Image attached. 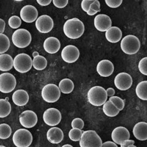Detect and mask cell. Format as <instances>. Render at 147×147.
<instances>
[{
  "label": "cell",
  "mask_w": 147,
  "mask_h": 147,
  "mask_svg": "<svg viewBox=\"0 0 147 147\" xmlns=\"http://www.w3.org/2000/svg\"><path fill=\"white\" fill-rule=\"evenodd\" d=\"M102 143L100 136L93 130L84 131L79 141L80 147H101Z\"/></svg>",
  "instance_id": "obj_4"
},
{
  "label": "cell",
  "mask_w": 147,
  "mask_h": 147,
  "mask_svg": "<svg viewBox=\"0 0 147 147\" xmlns=\"http://www.w3.org/2000/svg\"><path fill=\"white\" fill-rule=\"evenodd\" d=\"M61 91L58 86L53 84H49L43 87L41 96L43 100L47 103H55L61 96Z\"/></svg>",
  "instance_id": "obj_8"
},
{
  "label": "cell",
  "mask_w": 147,
  "mask_h": 147,
  "mask_svg": "<svg viewBox=\"0 0 147 147\" xmlns=\"http://www.w3.org/2000/svg\"><path fill=\"white\" fill-rule=\"evenodd\" d=\"M106 92L108 96H109L110 97L113 96L115 94V90L113 88H108L106 90Z\"/></svg>",
  "instance_id": "obj_45"
},
{
  "label": "cell",
  "mask_w": 147,
  "mask_h": 147,
  "mask_svg": "<svg viewBox=\"0 0 147 147\" xmlns=\"http://www.w3.org/2000/svg\"><path fill=\"white\" fill-rule=\"evenodd\" d=\"M97 72L102 77H108L114 71V65L108 59H103L98 62L96 66Z\"/></svg>",
  "instance_id": "obj_18"
},
{
  "label": "cell",
  "mask_w": 147,
  "mask_h": 147,
  "mask_svg": "<svg viewBox=\"0 0 147 147\" xmlns=\"http://www.w3.org/2000/svg\"><path fill=\"white\" fill-rule=\"evenodd\" d=\"M74 83L70 79L65 78L62 79L59 83L58 88L61 92L65 94H68L72 93L74 90Z\"/></svg>",
  "instance_id": "obj_26"
},
{
  "label": "cell",
  "mask_w": 147,
  "mask_h": 147,
  "mask_svg": "<svg viewBox=\"0 0 147 147\" xmlns=\"http://www.w3.org/2000/svg\"><path fill=\"white\" fill-rule=\"evenodd\" d=\"M9 26L13 29H17L22 25V20L17 16H12L8 20Z\"/></svg>",
  "instance_id": "obj_33"
},
{
  "label": "cell",
  "mask_w": 147,
  "mask_h": 147,
  "mask_svg": "<svg viewBox=\"0 0 147 147\" xmlns=\"http://www.w3.org/2000/svg\"><path fill=\"white\" fill-rule=\"evenodd\" d=\"M13 58L10 55H0V71L7 72L11 70L13 67Z\"/></svg>",
  "instance_id": "obj_24"
},
{
  "label": "cell",
  "mask_w": 147,
  "mask_h": 147,
  "mask_svg": "<svg viewBox=\"0 0 147 147\" xmlns=\"http://www.w3.org/2000/svg\"><path fill=\"white\" fill-rule=\"evenodd\" d=\"M94 26L100 32H106L112 26V21L110 17L105 14L97 15L94 18Z\"/></svg>",
  "instance_id": "obj_17"
},
{
  "label": "cell",
  "mask_w": 147,
  "mask_h": 147,
  "mask_svg": "<svg viewBox=\"0 0 147 147\" xmlns=\"http://www.w3.org/2000/svg\"><path fill=\"white\" fill-rule=\"evenodd\" d=\"M80 56V51L77 47L68 45L65 47L62 51L61 56L63 60L67 63L76 62Z\"/></svg>",
  "instance_id": "obj_14"
},
{
  "label": "cell",
  "mask_w": 147,
  "mask_h": 147,
  "mask_svg": "<svg viewBox=\"0 0 147 147\" xmlns=\"http://www.w3.org/2000/svg\"><path fill=\"white\" fill-rule=\"evenodd\" d=\"M43 48L47 53L54 54L60 49L61 43L59 40L55 37H49L44 41Z\"/></svg>",
  "instance_id": "obj_19"
},
{
  "label": "cell",
  "mask_w": 147,
  "mask_h": 147,
  "mask_svg": "<svg viewBox=\"0 0 147 147\" xmlns=\"http://www.w3.org/2000/svg\"><path fill=\"white\" fill-rule=\"evenodd\" d=\"M101 147H118L116 144L112 141H107L102 143Z\"/></svg>",
  "instance_id": "obj_43"
},
{
  "label": "cell",
  "mask_w": 147,
  "mask_h": 147,
  "mask_svg": "<svg viewBox=\"0 0 147 147\" xmlns=\"http://www.w3.org/2000/svg\"><path fill=\"white\" fill-rule=\"evenodd\" d=\"M103 111L105 115L109 117H116L120 112L116 107L110 100L106 101V102L103 105Z\"/></svg>",
  "instance_id": "obj_25"
},
{
  "label": "cell",
  "mask_w": 147,
  "mask_h": 147,
  "mask_svg": "<svg viewBox=\"0 0 147 147\" xmlns=\"http://www.w3.org/2000/svg\"><path fill=\"white\" fill-rule=\"evenodd\" d=\"M12 41L17 48H25L28 46L32 41L31 33L26 29H18L13 32L12 35Z\"/></svg>",
  "instance_id": "obj_5"
},
{
  "label": "cell",
  "mask_w": 147,
  "mask_h": 147,
  "mask_svg": "<svg viewBox=\"0 0 147 147\" xmlns=\"http://www.w3.org/2000/svg\"><path fill=\"white\" fill-rule=\"evenodd\" d=\"M5 100H6V101H8V100H9V98H8V97H6V98H5Z\"/></svg>",
  "instance_id": "obj_50"
},
{
  "label": "cell",
  "mask_w": 147,
  "mask_h": 147,
  "mask_svg": "<svg viewBox=\"0 0 147 147\" xmlns=\"http://www.w3.org/2000/svg\"><path fill=\"white\" fill-rule=\"evenodd\" d=\"M130 133L126 128L119 126L115 128L111 133V139L114 143L120 145L124 141L129 139Z\"/></svg>",
  "instance_id": "obj_16"
},
{
  "label": "cell",
  "mask_w": 147,
  "mask_h": 147,
  "mask_svg": "<svg viewBox=\"0 0 147 147\" xmlns=\"http://www.w3.org/2000/svg\"><path fill=\"white\" fill-rule=\"evenodd\" d=\"M133 134L136 139L139 141L147 140V123L141 121L136 124L133 129Z\"/></svg>",
  "instance_id": "obj_22"
},
{
  "label": "cell",
  "mask_w": 147,
  "mask_h": 147,
  "mask_svg": "<svg viewBox=\"0 0 147 147\" xmlns=\"http://www.w3.org/2000/svg\"><path fill=\"white\" fill-rule=\"evenodd\" d=\"M53 4L56 8H65L68 4V0H53Z\"/></svg>",
  "instance_id": "obj_38"
},
{
  "label": "cell",
  "mask_w": 147,
  "mask_h": 147,
  "mask_svg": "<svg viewBox=\"0 0 147 147\" xmlns=\"http://www.w3.org/2000/svg\"><path fill=\"white\" fill-rule=\"evenodd\" d=\"M20 19L26 23L34 22L38 18V11L35 7L27 5L22 8L20 12Z\"/></svg>",
  "instance_id": "obj_15"
},
{
  "label": "cell",
  "mask_w": 147,
  "mask_h": 147,
  "mask_svg": "<svg viewBox=\"0 0 147 147\" xmlns=\"http://www.w3.org/2000/svg\"><path fill=\"white\" fill-rule=\"evenodd\" d=\"M47 139L52 144H58L64 139V133L61 128L53 127L50 128L47 133Z\"/></svg>",
  "instance_id": "obj_20"
},
{
  "label": "cell",
  "mask_w": 147,
  "mask_h": 147,
  "mask_svg": "<svg viewBox=\"0 0 147 147\" xmlns=\"http://www.w3.org/2000/svg\"><path fill=\"white\" fill-rule=\"evenodd\" d=\"M94 2V0H83L81 3V8L84 11L87 12L89 9L90 4Z\"/></svg>",
  "instance_id": "obj_39"
},
{
  "label": "cell",
  "mask_w": 147,
  "mask_h": 147,
  "mask_svg": "<svg viewBox=\"0 0 147 147\" xmlns=\"http://www.w3.org/2000/svg\"><path fill=\"white\" fill-rule=\"evenodd\" d=\"M141 43L139 39L135 35L125 36L120 43V47L122 51L125 54L129 55L136 54L139 51Z\"/></svg>",
  "instance_id": "obj_3"
},
{
  "label": "cell",
  "mask_w": 147,
  "mask_h": 147,
  "mask_svg": "<svg viewBox=\"0 0 147 147\" xmlns=\"http://www.w3.org/2000/svg\"><path fill=\"white\" fill-rule=\"evenodd\" d=\"M48 62L46 58L41 55H38L33 57L32 60V66L38 71H42L46 68Z\"/></svg>",
  "instance_id": "obj_27"
},
{
  "label": "cell",
  "mask_w": 147,
  "mask_h": 147,
  "mask_svg": "<svg viewBox=\"0 0 147 147\" xmlns=\"http://www.w3.org/2000/svg\"><path fill=\"white\" fill-rule=\"evenodd\" d=\"M16 84V79L13 74L10 73L0 74V92L1 93H11L15 88Z\"/></svg>",
  "instance_id": "obj_9"
},
{
  "label": "cell",
  "mask_w": 147,
  "mask_h": 147,
  "mask_svg": "<svg viewBox=\"0 0 147 147\" xmlns=\"http://www.w3.org/2000/svg\"><path fill=\"white\" fill-rule=\"evenodd\" d=\"M128 147H136V146H134V144H132V145H130V146H129Z\"/></svg>",
  "instance_id": "obj_49"
},
{
  "label": "cell",
  "mask_w": 147,
  "mask_h": 147,
  "mask_svg": "<svg viewBox=\"0 0 147 147\" xmlns=\"http://www.w3.org/2000/svg\"><path fill=\"white\" fill-rule=\"evenodd\" d=\"M10 46V40L4 34H0V55L3 54L9 50Z\"/></svg>",
  "instance_id": "obj_30"
},
{
  "label": "cell",
  "mask_w": 147,
  "mask_h": 147,
  "mask_svg": "<svg viewBox=\"0 0 147 147\" xmlns=\"http://www.w3.org/2000/svg\"><path fill=\"white\" fill-rule=\"evenodd\" d=\"M108 95L106 90L101 86L92 87L87 93V99L89 103L95 107H100L107 101Z\"/></svg>",
  "instance_id": "obj_2"
},
{
  "label": "cell",
  "mask_w": 147,
  "mask_h": 147,
  "mask_svg": "<svg viewBox=\"0 0 147 147\" xmlns=\"http://www.w3.org/2000/svg\"><path fill=\"white\" fill-rule=\"evenodd\" d=\"M109 100L111 101L113 104L116 107L119 111L123 110L125 107L124 100L119 97L117 96L110 97Z\"/></svg>",
  "instance_id": "obj_34"
},
{
  "label": "cell",
  "mask_w": 147,
  "mask_h": 147,
  "mask_svg": "<svg viewBox=\"0 0 147 147\" xmlns=\"http://www.w3.org/2000/svg\"><path fill=\"white\" fill-rule=\"evenodd\" d=\"M71 127L72 128H78L81 130L84 127V121L80 118H74L71 122Z\"/></svg>",
  "instance_id": "obj_36"
},
{
  "label": "cell",
  "mask_w": 147,
  "mask_h": 147,
  "mask_svg": "<svg viewBox=\"0 0 147 147\" xmlns=\"http://www.w3.org/2000/svg\"><path fill=\"white\" fill-rule=\"evenodd\" d=\"M12 141L16 147H29L32 143L33 136L28 130L20 128L14 133Z\"/></svg>",
  "instance_id": "obj_6"
},
{
  "label": "cell",
  "mask_w": 147,
  "mask_h": 147,
  "mask_svg": "<svg viewBox=\"0 0 147 147\" xmlns=\"http://www.w3.org/2000/svg\"><path fill=\"white\" fill-rule=\"evenodd\" d=\"M12 100L15 105L18 107H23L27 105L29 101V95L23 89H18L12 94Z\"/></svg>",
  "instance_id": "obj_21"
},
{
  "label": "cell",
  "mask_w": 147,
  "mask_h": 147,
  "mask_svg": "<svg viewBox=\"0 0 147 147\" xmlns=\"http://www.w3.org/2000/svg\"><path fill=\"white\" fill-rule=\"evenodd\" d=\"M43 119L48 126L54 127L60 123L62 119V115L57 109H47L43 113Z\"/></svg>",
  "instance_id": "obj_10"
},
{
  "label": "cell",
  "mask_w": 147,
  "mask_h": 147,
  "mask_svg": "<svg viewBox=\"0 0 147 147\" xmlns=\"http://www.w3.org/2000/svg\"><path fill=\"white\" fill-rule=\"evenodd\" d=\"M11 128L8 124H0V139H7L11 136Z\"/></svg>",
  "instance_id": "obj_31"
},
{
  "label": "cell",
  "mask_w": 147,
  "mask_h": 147,
  "mask_svg": "<svg viewBox=\"0 0 147 147\" xmlns=\"http://www.w3.org/2000/svg\"><path fill=\"white\" fill-rule=\"evenodd\" d=\"M147 57H144L141 59V60L140 61L138 65V68L141 74L147 76Z\"/></svg>",
  "instance_id": "obj_35"
},
{
  "label": "cell",
  "mask_w": 147,
  "mask_h": 147,
  "mask_svg": "<svg viewBox=\"0 0 147 147\" xmlns=\"http://www.w3.org/2000/svg\"><path fill=\"white\" fill-rule=\"evenodd\" d=\"M62 147H74L72 146L69 144H64L63 145Z\"/></svg>",
  "instance_id": "obj_48"
},
{
  "label": "cell",
  "mask_w": 147,
  "mask_h": 147,
  "mask_svg": "<svg viewBox=\"0 0 147 147\" xmlns=\"http://www.w3.org/2000/svg\"><path fill=\"white\" fill-rule=\"evenodd\" d=\"M137 96L143 101H147V81H141L138 84L136 89Z\"/></svg>",
  "instance_id": "obj_28"
},
{
  "label": "cell",
  "mask_w": 147,
  "mask_h": 147,
  "mask_svg": "<svg viewBox=\"0 0 147 147\" xmlns=\"http://www.w3.org/2000/svg\"><path fill=\"white\" fill-rule=\"evenodd\" d=\"M97 13V12L95 11V10H93L92 9H91L90 7H89L88 11L87 12V15L89 16L94 15L96 14Z\"/></svg>",
  "instance_id": "obj_46"
},
{
  "label": "cell",
  "mask_w": 147,
  "mask_h": 147,
  "mask_svg": "<svg viewBox=\"0 0 147 147\" xmlns=\"http://www.w3.org/2000/svg\"><path fill=\"white\" fill-rule=\"evenodd\" d=\"M133 84V79L130 74L126 72L118 74L114 80V84L117 88L121 91L129 89Z\"/></svg>",
  "instance_id": "obj_12"
},
{
  "label": "cell",
  "mask_w": 147,
  "mask_h": 147,
  "mask_svg": "<svg viewBox=\"0 0 147 147\" xmlns=\"http://www.w3.org/2000/svg\"><path fill=\"white\" fill-rule=\"evenodd\" d=\"M36 2L41 6L45 7L51 4L52 1L51 0H37Z\"/></svg>",
  "instance_id": "obj_42"
},
{
  "label": "cell",
  "mask_w": 147,
  "mask_h": 147,
  "mask_svg": "<svg viewBox=\"0 0 147 147\" xmlns=\"http://www.w3.org/2000/svg\"><path fill=\"white\" fill-rule=\"evenodd\" d=\"M5 23L4 20L0 18V34H2L5 30Z\"/></svg>",
  "instance_id": "obj_44"
},
{
  "label": "cell",
  "mask_w": 147,
  "mask_h": 147,
  "mask_svg": "<svg viewBox=\"0 0 147 147\" xmlns=\"http://www.w3.org/2000/svg\"><path fill=\"white\" fill-rule=\"evenodd\" d=\"M83 131L78 128H72L69 133V137L70 139L74 142L79 141L81 138Z\"/></svg>",
  "instance_id": "obj_32"
},
{
  "label": "cell",
  "mask_w": 147,
  "mask_h": 147,
  "mask_svg": "<svg viewBox=\"0 0 147 147\" xmlns=\"http://www.w3.org/2000/svg\"><path fill=\"white\" fill-rule=\"evenodd\" d=\"M11 111V105L9 101L5 99H0V118L8 116Z\"/></svg>",
  "instance_id": "obj_29"
},
{
  "label": "cell",
  "mask_w": 147,
  "mask_h": 147,
  "mask_svg": "<svg viewBox=\"0 0 147 147\" xmlns=\"http://www.w3.org/2000/svg\"><path fill=\"white\" fill-rule=\"evenodd\" d=\"M39 53H38V52H37V51H34L33 53V57H34L35 56H38V55H39Z\"/></svg>",
  "instance_id": "obj_47"
},
{
  "label": "cell",
  "mask_w": 147,
  "mask_h": 147,
  "mask_svg": "<svg viewBox=\"0 0 147 147\" xmlns=\"http://www.w3.org/2000/svg\"><path fill=\"white\" fill-rule=\"evenodd\" d=\"M13 66L20 73H26L32 67V59L28 55L25 53L18 54L13 59Z\"/></svg>",
  "instance_id": "obj_7"
},
{
  "label": "cell",
  "mask_w": 147,
  "mask_h": 147,
  "mask_svg": "<svg viewBox=\"0 0 147 147\" xmlns=\"http://www.w3.org/2000/svg\"><path fill=\"white\" fill-rule=\"evenodd\" d=\"M105 2L109 7L117 8L119 7L122 3V0H105Z\"/></svg>",
  "instance_id": "obj_37"
},
{
  "label": "cell",
  "mask_w": 147,
  "mask_h": 147,
  "mask_svg": "<svg viewBox=\"0 0 147 147\" xmlns=\"http://www.w3.org/2000/svg\"><path fill=\"white\" fill-rule=\"evenodd\" d=\"M19 117L20 124L26 128L33 127L38 123L37 115L32 110L24 111L20 115Z\"/></svg>",
  "instance_id": "obj_13"
},
{
  "label": "cell",
  "mask_w": 147,
  "mask_h": 147,
  "mask_svg": "<svg viewBox=\"0 0 147 147\" xmlns=\"http://www.w3.org/2000/svg\"><path fill=\"white\" fill-rule=\"evenodd\" d=\"M107 41L112 43L118 42L122 38V32L119 27L111 26L105 32Z\"/></svg>",
  "instance_id": "obj_23"
},
{
  "label": "cell",
  "mask_w": 147,
  "mask_h": 147,
  "mask_svg": "<svg viewBox=\"0 0 147 147\" xmlns=\"http://www.w3.org/2000/svg\"><path fill=\"white\" fill-rule=\"evenodd\" d=\"M63 32L69 39H77L83 35L85 26L80 20L74 18L66 20L63 26Z\"/></svg>",
  "instance_id": "obj_1"
},
{
  "label": "cell",
  "mask_w": 147,
  "mask_h": 147,
  "mask_svg": "<svg viewBox=\"0 0 147 147\" xmlns=\"http://www.w3.org/2000/svg\"><path fill=\"white\" fill-rule=\"evenodd\" d=\"M89 7L97 12L101 11L100 3L98 0H94V2L90 4Z\"/></svg>",
  "instance_id": "obj_40"
},
{
  "label": "cell",
  "mask_w": 147,
  "mask_h": 147,
  "mask_svg": "<svg viewBox=\"0 0 147 147\" xmlns=\"http://www.w3.org/2000/svg\"><path fill=\"white\" fill-rule=\"evenodd\" d=\"M0 147H6L4 146H0Z\"/></svg>",
  "instance_id": "obj_51"
},
{
  "label": "cell",
  "mask_w": 147,
  "mask_h": 147,
  "mask_svg": "<svg viewBox=\"0 0 147 147\" xmlns=\"http://www.w3.org/2000/svg\"><path fill=\"white\" fill-rule=\"evenodd\" d=\"M54 21L49 16L43 15L37 18L35 22V26L37 30L41 33H48L54 27Z\"/></svg>",
  "instance_id": "obj_11"
},
{
  "label": "cell",
  "mask_w": 147,
  "mask_h": 147,
  "mask_svg": "<svg viewBox=\"0 0 147 147\" xmlns=\"http://www.w3.org/2000/svg\"><path fill=\"white\" fill-rule=\"evenodd\" d=\"M135 141L132 140H127L124 141L123 143L120 144V147H128L130 145L134 144Z\"/></svg>",
  "instance_id": "obj_41"
}]
</instances>
